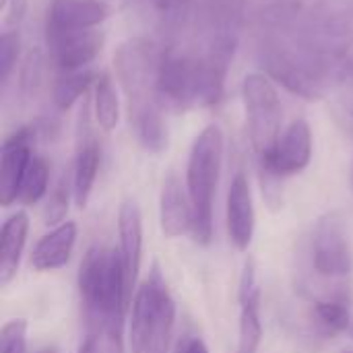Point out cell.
<instances>
[{
	"label": "cell",
	"mask_w": 353,
	"mask_h": 353,
	"mask_svg": "<svg viewBox=\"0 0 353 353\" xmlns=\"http://www.w3.org/2000/svg\"><path fill=\"white\" fill-rule=\"evenodd\" d=\"M256 48L271 79L321 99L352 72L353 0H259Z\"/></svg>",
	"instance_id": "6da1fadb"
},
{
	"label": "cell",
	"mask_w": 353,
	"mask_h": 353,
	"mask_svg": "<svg viewBox=\"0 0 353 353\" xmlns=\"http://www.w3.org/2000/svg\"><path fill=\"white\" fill-rule=\"evenodd\" d=\"M244 23L246 0H190L182 27L163 48L182 50L230 72Z\"/></svg>",
	"instance_id": "7a4b0ae2"
},
{
	"label": "cell",
	"mask_w": 353,
	"mask_h": 353,
	"mask_svg": "<svg viewBox=\"0 0 353 353\" xmlns=\"http://www.w3.org/2000/svg\"><path fill=\"white\" fill-rule=\"evenodd\" d=\"M79 296L85 310L87 331L122 339V323L132 298L126 288L120 250L91 246L79 267Z\"/></svg>",
	"instance_id": "3957f363"
},
{
	"label": "cell",
	"mask_w": 353,
	"mask_h": 353,
	"mask_svg": "<svg viewBox=\"0 0 353 353\" xmlns=\"http://www.w3.org/2000/svg\"><path fill=\"white\" fill-rule=\"evenodd\" d=\"M223 161V132L217 124H209L194 139L188 165L186 190L194 211L192 236L196 244L207 246L213 240V203Z\"/></svg>",
	"instance_id": "277c9868"
},
{
	"label": "cell",
	"mask_w": 353,
	"mask_h": 353,
	"mask_svg": "<svg viewBox=\"0 0 353 353\" xmlns=\"http://www.w3.org/2000/svg\"><path fill=\"white\" fill-rule=\"evenodd\" d=\"M176 325V302L155 263L149 277L137 288L130 314V352L168 353Z\"/></svg>",
	"instance_id": "5b68a950"
},
{
	"label": "cell",
	"mask_w": 353,
	"mask_h": 353,
	"mask_svg": "<svg viewBox=\"0 0 353 353\" xmlns=\"http://www.w3.org/2000/svg\"><path fill=\"white\" fill-rule=\"evenodd\" d=\"M161 48L145 37H130L122 41L114 54V70L118 83L128 99L130 120L145 114L163 112L159 93Z\"/></svg>",
	"instance_id": "8992f818"
},
{
	"label": "cell",
	"mask_w": 353,
	"mask_h": 353,
	"mask_svg": "<svg viewBox=\"0 0 353 353\" xmlns=\"http://www.w3.org/2000/svg\"><path fill=\"white\" fill-rule=\"evenodd\" d=\"M248 137L259 157L267 155L281 137L283 108L277 87L263 72H250L242 83Z\"/></svg>",
	"instance_id": "52a82bcc"
},
{
	"label": "cell",
	"mask_w": 353,
	"mask_h": 353,
	"mask_svg": "<svg viewBox=\"0 0 353 353\" xmlns=\"http://www.w3.org/2000/svg\"><path fill=\"white\" fill-rule=\"evenodd\" d=\"M312 269L321 279L343 281L353 273V250L345 221L339 213L319 219L310 242Z\"/></svg>",
	"instance_id": "ba28073f"
},
{
	"label": "cell",
	"mask_w": 353,
	"mask_h": 353,
	"mask_svg": "<svg viewBox=\"0 0 353 353\" xmlns=\"http://www.w3.org/2000/svg\"><path fill=\"white\" fill-rule=\"evenodd\" d=\"M312 159V130L306 120H294L275 147L259 157L261 168L271 178H290L308 168Z\"/></svg>",
	"instance_id": "9c48e42d"
},
{
	"label": "cell",
	"mask_w": 353,
	"mask_h": 353,
	"mask_svg": "<svg viewBox=\"0 0 353 353\" xmlns=\"http://www.w3.org/2000/svg\"><path fill=\"white\" fill-rule=\"evenodd\" d=\"M33 139L35 130L31 126H23L14 130L4 143L0 151V203L2 207H10L19 201V190L23 176L33 159Z\"/></svg>",
	"instance_id": "30bf717a"
},
{
	"label": "cell",
	"mask_w": 353,
	"mask_h": 353,
	"mask_svg": "<svg viewBox=\"0 0 353 353\" xmlns=\"http://www.w3.org/2000/svg\"><path fill=\"white\" fill-rule=\"evenodd\" d=\"M46 46L50 50L52 60L58 64L60 72L83 70L101 52L103 33L99 29L46 33Z\"/></svg>",
	"instance_id": "8fae6325"
},
{
	"label": "cell",
	"mask_w": 353,
	"mask_h": 353,
	"mask_svg": "<svg viewBox=\"0 0 353 353\" xmlns=\"http://www.w3.org/2000/svg\"><path fill=\"white\" fill-rule=\"evenodd\" d=\"M101 163V149L97 139L91 132L89 126V103L85 101L83 112H81V124H79V134H77V155H74V165H72V196L79 209H85Z\"/></svg>",
	"instance_id": "7c38bea8"
},
{
	"label": "cell",
	"mask_w": 353,
	"mask_h": 353,
	"mask_svg": "<svg viewBox=\"0 0 353 353\" xmlns=\"http://www.w3.org/2000/svg\"><path fill=\"white\" fill-rule=\"evenodd\" d=\"M225 223H228V236H230V242L234 244V248L240 252H246L254 238L256 213H254L250 182L244 172H238L230 184Z\"/></svg>",
	"instance_id": "4fadbf2b"
},
{
	"label": "cell",
	"mask_w": 353,
	"mask_h": 353,
	"mask_svg": "<svg viewBox=\"0 0 353 353\" xmlns=\"http://www.w3.org/2000/svg\"><path fill=\"white\" fill-rule=\"evenodd\" d=\"M110 17L103 0H50L46 12V33L97 29Z\"/></svg>",
	"instance_id": "5bb4252c"
},
{
	"label": "cell",
	"mask_w": 353,
	"mask_h": 353,
	"mask_svg": "<svg viewBox=\"0 0 353 353\" xmlns=\"http://www.w3.org/2000/svg\"><path fill=\"white\" fill-rule=\"evenodd\" d=\"M238 300H240V323H238L236 353H259L263 341V321H261V292H259L252 261H248L244 267Z\"/></svg>",
	"instance_id": "9a60e30c"
},
{
	"label": "cell",
	"mask_w": 353,
	"mask_h": 353,
	"mask_svg": "<svg viewBox=\"0 0 353 353\" xmlns=\"http://www.w3.org/2000/svg\"><path fill=\"white\" fill-rule=\"evenodd\" d=\"M118 234H120V256L126 275V288L132 298L137 290V277L141 271L143 259V215L134 199H124L118 213Z\"/></svg>",
	"instance_id": "2e32d148"
},
{
	"label": "cell",
	"mask_w": 353,
	"mask_h": 353,
	"mask_svg": "<svg viewBox=\"0 0 353 353\" xmlns=\"http://www.w3.org/2000/svg\"><path fill=\"white\" fill-rule=\"evenodd\" d=\"M159 221L161 232L168 238H180L194 228V211L188 192H184L176 174L163 180L159 196Z\"/></svg>",
	"instance_id": "e0dca14e"
},
{
	"label": "cell",
	"mask_w": 353,
	"mask_h": 353,
	"mask_svg": "<svg viewBox=\"0 0 353 353\" xmlns=\"http://www.w3.org/2000/svg\"><path fill=\"white\" fill-rule=\"evenodd\" d=\"M350 294L345 290H333L325 296L312 298L310 306V325L314 333L323 339H333L347 331L352 321V308H350Z\"/></svg>",
	"instance_id": "ac0fdd59"
},
{
	"label": "cell",
	"mask_w": 353,
	"mask_h": 353,
	"mask_svg": "<svg viewBox=\"0 0 353 353\" xmlns=\"http://www.w3.org/2000/svg\"><path fill=\"white\" fill-rule=\"evenodd\" d=\"M77 242V223L64 221L46 234L31 252V265L37 271H56L62 269L74 250Z\"/></svg>",
	"instance_id": "d6986e66"
},
{
	"label": "cell",
	"mask_w": 353,
	"mask_h": 353,
	"mask_svg": "<svg viewBox=\"0 0 353 353\" xmlns=\"http://www.w3.org/2000/svg\"><path fill=\"white\" fill-rule=\"evenodd\" d=\"M29 217L25 211L12 213L0 232V285H8L19 271L21 256L27 244Z\"/></svg>",
	"instance_id": "ffe728a7"
},
{
	"label": "cell",
	"mask_w": 353,
	"mask_h": 353,
	"mask_svg": "<svg viewBox=\"0 0 353 353\" xmlns=\"http://www.w3.org/2000/svg\"><path fill=\"white\" fill-rule=\"evenodd\" d=\"M130 8L151 17L153 25L163 37V43L170 41L184 23L190 0H124Z\"/></svg>",
	"instance_id": "44dd1931"
},
{
	"label": "cell",
	"mask_w": 353,
	"mask_h": 353,
	"mask_svg": "<svg viewBox=\"0 0 353 353\" xmlns=\"http://www.w3.org/2000/svg\"><path fill=\"white\" fill-rule=\"evenodd\" d=\"M95 120L103 130H114L120 120V99L116 85L108 72H101L95 79V97H93Z\"/></svg>",
	"instance_id": "7402d4cb"
},
{
	"label": "cell",
	"mask_w": 353,
	"mask_h": 353,
	"mask_svg": "<svg viewBox=\"0 0 353 353\" xmlns=\"http://www.w3.org/2000/svg\"><path fill=\"white\" fill-rule=\"evenodd\" d=\"M93 83V72L89 68L83 70H64L56 79L54 85V105L58 110H70L91 87Z\"/></svg>",
	"instance_id": "603a6c76"
},
{
	"label": "cell",
	"mask_w": 353,
	"mask_h": 353,
	"mask_svg": "<svg viewBox=\"0 0 353 353\" xmlns=\"http://www.w3.org/2000/svg\"><path fill=\"white\" fill-rule=\"evenodd\" d=\"M50 186V165L43 157L33 155L23 182L19 190V203L21 205H37L46 194Z\"/></svg>",
	"instance_id": "cb8c5ba5"
},
{
	"label": "cell",
	"mask_w": 353,
	"mask_h": 353,
	"mask_svg": "<svg viewBox=\"0 0 353 353\" xmlns=\"http://www.w3.org/2000/svg\"><path fill=\"white\" fill-rule=\"evenodd\" d=\"M70 192H74L72 190V174L68 176V172H64L56 180V184H54V188H52V192H50V196L46 201V209H43V223L46 225L56 228V225L64 223V217L68 213Z\"/></svg>",
	"instance_id": "d4e9b609"
},
{
	"label": "cell",
	"mask_w": 353,
	"mask_h": 353,
	"mask_svg": "<svg viewBox=\"0 0 353 353\" xmlns=\"http://www.w3.org/2000/svg\"><path fill=\"white\" fill-rule=\"evenodd\" d=\"M0 353H27V321L12 319L0 329Z\"/></svg>",
	"instance_id": "484cf974"
},
{
	"label": "cell",
	"mask_w": 353,
	"mask_h": 353,
	"mask_svg": "<svg viewBox=\"0 0 353 353\" xmlns=\"http://www.w3.org/2000/svg\"><path fill=\"white\" fill-rule=\"evenodd\" d=\"M19 50H21V35L17 29H10V31H4L2 37H0V79L2 83L6 85L8 83V77L17 64V58H19Z\"/></svg>",
	"instance_id": "4316f807"
},
{
	"label": "cell",
	"mask_w": 353,
	"mask_h": 353,
	"mask_svg": "<svg viewBox=\"0 0 353 353\" xmlns=\"http://www.w3.org/2000/svg\"><path fill=\"white\" fill-rule=\"evenodd\" d=\"M174 353H209L205 341L199 335H184L178 343Z\"/></svg>",
	"instance_id": "83f0119b"
},
{
	"label": "cell",
	"mask_w": 353,
	"mask_h": 353,
	"mask_svg": "<svg viewBox=\"0 0 353 353\" xmlns=\"http://www.w3.org/2000/svg\"><path fill=\"white\" fill-rule=\"evenodd\" d=\"M101 339H103V333H97V331H87L79 353H105V347L101 345Z\"/></svg>",
	"instance_id": "f1b7e54d"
},
{
	"label": "cell",
	"mask_w": 353,
	"mask_h": 353,
	"mask_svg": "<svg viewBox=\"0 0 353 353\" xmlns=\"http://www.w3.org/2000/svg\"><path fill=\"white\" fill-rule=\"evenodd\" d=\"M105 353H122V339L120 337H105Z\"/></svg>",
	"instance_id": "f546056e"
},
{
	"label": "cell",
	"mask_w": 353,
	"mask_h": 353,
	"mask_svg": "<svg viewBox=\"0 0 353 353\" xmlns=\"http://www.w3.org/2000/svg\"><path fill=\"white\" fill-rule=\"evenodd\" d=\"M35 353H60V350H56V347H41Z\"/></svg>",
	"instance_id": "4dcf8cb0"
},
{
	"label": "cell",
	"mask_w": 353,
	"mask_h": 353,
	"mask_svg": "<svg viewBox=\"0 0 353 353\" xmlns=\"http://www.w3.org/2000/svg\"><path fill=\"white\" fill-rule=\"evenodd\" d=\"M352 190H353V168H352Z\"/></svg>",
	"instance_id": "1f68e13d"
},
{
	"label": "cell",
	"mask_w": 353,
	"mask_h": 353,
	"mask_svg": "<svg viewBox=\"0 0 353 353\" xmlns=\"http://www.w3.org/2000/svg\"><path fill=\"white\" fill-rule=\"evenodd\" d=\"M6 2H8V0H2V4H6Z\"/></svg>",
	"instance_id": "d6a6232c"
},
{
	"label": "cell",
	"mask_w": 353,
	"mask_h": 353,
	"mask_svg": "<svg viewBox=\"0 0 353 353\" xmlns=\"http://www.w3.org/2000/svg\"><path fill=\"white\" fill-rule=\"evenodd\" d=\"M345 353H352V352H345Z\"/></svg>",
	"instance_id": "836d02e7"
}]
</instances>
